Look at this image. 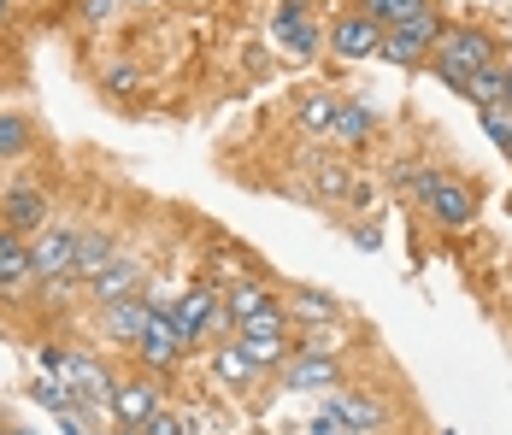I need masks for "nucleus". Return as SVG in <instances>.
<instances>
[{"instance_id": "f257e3e1", "label": "nucleus", "mask_w": 512, "mask_h": 435, "mask_svg": "<svg viewBox=\"0 0 512 435\" xmlns=\"http://www.w3.org/2000/svg\"><path fill=\"white\" fill-rule=\"evenodd\" d=\"M395 177H401L407 194L424 206V218H430L436 230H448V236L471 230V224H477V212H483L477 183L460 177V171H442V165H418V159H407V165H395Z\"/></svg>"}, {"instance_id": "f03ea898", "label": "nucleus", "mask_w": 512, "mask_h": 435, "mask_svg": "<svg viewBox=\"0 0 512 435\" xmlns=\"http://www.w3.org/2000/svg\"><path fill=\"white\" fill-rule=\"evenodd\" d=\"M507 48H501V36L489 30V24H471V18H448L442 24V42L430 53V77L436 83H448L454 95L465 100V83H471V71H483V65H501Z\"/></svg>"}, {"instance_id": "7ed1b4c3", "label": "nucleus", "mask_w": 512, "mask_h": 435, "mask_svg": "<svg viewBox=\"0 0 512 435\" xmlns=\"http://www.w3.org/2000/svg\"><path fill=\"white\" fill-rule=\"evenodd\" d=\"M236 353H248L259 371H283L289 365V353H295V324L283 318V306H271V312H259L248 324H236Z\"/></svg>"}, {"instance_id": "20e7f679", "label": "nucleus", "mask_w": 512, "mask_h": 435, "mask_svg": "<svg viewBox=\"0 0 512 435\" xmlns=\"http://www.w3.org/2000/svg\"><path fill=\"white\" fill-rule=\"evenodd\" d=\"M442 12H424V18H412V24H395V30H383V53L377 59H389V65H401V71H424L430 65V53L442 42Z\"/></svg>"}, {"instance_id": "39448f33", "label": "nucleus", "mask_w": 512, "mask_h": 435, "mask_svg": "<svg viewBox=\"0 0 512 435\" xmlns=\"http://www.w3.org/2000/svg\"><path fill=\"white\" fill-rule=\"evenodd\" d=\"M154 412H165V383L148 377V371H136V377H118L112 394H106V418L112 424H124V430H142Z\"/></svg>"}, {"instance_id": "423d86ee", "label": "nucleus", "mask_w": 512, "mask_h": 435, "mask_svg": "<svg viewBox=\"0 0 512 435\" xmlns=\"http://www.w3.org/2000/svg\"><path fill=\"white\" fill-rule=\"evenodd\" d=\"M324 48L336 53V59H348V65H359V59H377V53H383V24H377L365 6H348V12H336V18H330Z\"/></svg>"}, {"instance_id": "0eeeda50", "label": "nucleus", "mask_w": 512, "mask_h": 435, "mask_svg": "<svg viewBox=\"0 0 512 435\" xmlns=\"http://www.w3.org/2000/svg\"><path fill=\"white\" fill-rule=\"evenodd\" d=\"M77 236L83 230H71V224H42L36 236H30V277L36 283H59V277H71V265H77Z\"/></svg>"}, {"instance_id": "6e6552de", "label": "nucleus", "mask_w": 512, "mask_h": 435, "mask_svg": "<svg viewBox=\"0 0 512 435\" xmlns=\"http://www.w3.org/2000/svg\"><path fill=\"white\" fill-rule=\"evenodd\" d=\"M212 312H218V283H189V289H177V306H171L165 318H171V330H177V341H183V353L206 347Z\"/></svg>"}, {"instance_id": "1a4fd4ad", "label": "nucleus", "mask_w": 512, "mask_h": 435, "mask_svg": "<svg viewBox=\"0 0 512 435\" xmlns=\"http://www.w3.org/2000/svg\"><path fill=\"white\" fill-rule=\"evenodd\" d=\"M271 42L283 53H295V59L324 53V30H318V18H312V0H283V6L271 12Z\"/></svg>"}, {"instance_id": "9d476101", "label": "nucleus", "mask_w": 512, "mask_h": 435, "mask_svg": "<svg viewBox=\"0 0 512 435\" xmlns=\"http://www.w3.org/2000/svg\"><path fill=\"white\" fill-rule=\"evenodd\" d=\"M283 388H295V394H336V388H348V365L330 359V353H289Z\"/></svg>"}, {"instance_id": "9b49d317", "label": "nucleus", "mask_w": 512, "mask_h": 435, "mask_svg": "<svg viewBox=\"0 0 512 435\" xmlns=\"http://www.w3.org/2000/svg\"><path fill=\"white\" fill-rule=\"evenodd\" d=\"M283 318L295 324V330H312V324H342L348 318V306H342V294L330 289H312V283H301V289H283Z\"/></svg>"}, {"instance_id": "f8f14e48", "label": "nucleus", "mask_w": 512, "mask_h": 435, "mask_svg": "<svg viewBox=\"0 0 512 435\" xmlns=\"http://www.w3.org/2000/svg\"><path fill=\"white\" fill-rule=\"evenodd\" d=\"M136 365H142L148 377H165V371L183 365V341H177V330H171V318L154 312V306H148V330H142V341H136Z\"/></svg>"}, {"instance_id": "ddd939ff", "label": "nucleus", "mask_w": 512, "mask_h": 435, "mask_svg": "<svg viewBox=\"0 0 512 435\" xmlns=\"http://www.w3.org/2000/svg\"><path fill=\"white\" fill-rule=\"evenodd\" d=\"M142 289H148V259H136V253L118 247V259L89 283V300L95 306H112V300H130V294H142Z\"/></svg>"}, {"instance_id": "4468645a", "label": "nucleus", "mask_w": 512, "mask_h": 435, "mask_svg": "<svg viewBox=\"0 0 512 435\" xmlns=\"http://www.w3.org/2000/svg\"><path fill=\"white\" fill-rule=\"evenodd\" d=\"M0 224L18 230V236H36L48 224V189L42 183H12L0 194Z\"/></svg>"}, {"instance_id": "2eb2a0df", "label": "nucleus", "mask_w": 512, "mask_h": 435, "mask_svg": "<svg viewBox=\"0 0 512 435\" xmlns=\"http://www.w3.org/2000/svg\"><path fill=\"white\" fill-rule=\"evenodd\" d=\"M330 412L348 424V435H383L389 430V406H383L377 394H365V388H336V394H330Z\"/></svg>"}, {"instance_id": "dca6fc26", "label": "nucleus", "mask_w": 512, "mask_h": 435, "mask_svg": "<svg viewBox=\"0 0 512 435\" xmlns=\"http://www.w3.org/2000/svg\"><path fill=\"white\" fill-rule=\"evenodd\" d=\"M218 306L230 312V324H248V318H259V312L277 306V289H271L259 271H248V277H230V283L218 289Z\"/></svg>"}, {"instance_id": "f3484780", "label": "nucleus", "mask_w": 512, "mask_h": 435, "mask_svg": "<svg viewBox=\"0 0 512 435\" xmlns=\"http://www.w3.org/2000/svg\"><path fill=\"white\" fill-rule=\"evenodd\" d=\"M95 312H101V336L124 353H136V341L148 330V300L130 294V300H112V306H95Z\"/></svg>"}, {"instance_id": "a211bd4d", "label": "nucleus", "mask_w": 512, "mask_h": 435, "mask_svg": "<svg viewBox=\"0 0 512 435\" xmlns=\"http://www.w3.org/2000/svg\"><path fill=\"white\" fill-rule=\"evenodd\" d=\"M112 259H118V236H112V230H83V236H77V265H71V277L89 289Z\"/></svg>"}, {"instance_id": "6ab92c4d", "label": "nucleus", "mask_w": 512, "mask_h": 435, "mask_svg": "<svg viewBox=\"0 0 512 435\" xmlns=\"http://www.w3.org/2000/svg\"><path fill=\"white\" fill-rule=\"evenodd\" d=\"M36 277H30V236H18V230H6L0 224V294H18L30 289Z\"/></svg>"}, {"instance_id": "aec40b11", "label": "nucleus", "mask_w": 512, "mask_h": 435, "mask_svg": "<svg viewBox=\"0 0 512 435\" xmlns=\"http://www.w3.org/2000/svg\"><path fill=\"white\" fill-rule=\"evenodd\" d=\"M371 136H377V106H365V100H342V106H336V124H330V142L365 147Z\"/></svg>"}, {"instance_id": "412c9836", "label": "nucleus", "mask_w": 512, "mask_h": 435, "mask_svg": "<svg viewBox=\"0 0 512 435\" xmlns=\"http://www.w3.org/2000/svg\"><path fill=\"white\" fill-rule=\"evenodd\" d=\"M212 377H218V388H236V394H242V388H254L265 371H259L248 353H236V341H218V347H212Z\"/></svg>"}, {"instance_id": "4be33fe9", "label": "nucleus", "mask_w": 512, "mask_h": 435, "mask_svg": "<svg viewBox=\"0 0 512 435\" xmlns=\"http://www.w3.org/2000/svg\"><path fill=\"white\" fill-rule=\"evenodd\" d=\"M312 194H318V200H348V194H354V171H348L342 159H318V165H312Z\"/></svg>"}, {"instance_id": "5701e85b", "label": "nucleus", "mask_w": 512, "mask_h": 435, "mask_svg": "<svg viewBox=\"0 0 512 435\" xmlns=\"http://www.w3.org/2000/svg\"><path fill=\"white\" fill-rule=\"evenodd\" d=\"M383 30H395V24H412V18H424V12H436V0H359Z\"/></svg>"}, {"instance_id": "b1692460", "label": "nucleus", "mask_w": 512, "mask_h": 435, "mask_svg": "<svg viewBox=\"0 0 512 435\" xmlns=\"http://www.w3.org/2000/svg\"><path fill=\"white\" fill-rule=\"evenodd\" d=\"M336 106H342V100L330 95V89H318V95H307L301 106H295V124H301V130H312V136H330V124H336Z\"/></svg>"}, {"instance_id": "393cba45", "label": "nucleus", "mask_w": 512, "mask_h": 435, "mask_svg": "<svg viewBox=\"0 0 512 435\" xmlns=\"http://www.w3.org/2000/svg\"><path fill=\"white\" fill-rule=\"evenodd\" d=\"M36 147V124L24 112H0V159H24Z\"/></svg>"}, {"instance_id": "a878e982", "label": "nucleus", "mask_w": 512, "mask_h": 435, "mask_svg": "<svg viewBox=\"0 0 512 435\" xmlns=\"http://www.w3.org/2000/svg\"><path fill=\"white\" fill-rule=\"evenodd\" d=\"M295 353H330V359H342L348 341H342L336 324H312V330H295Z\"/></svg>"}, {"instance_id": "bb28decb", "label": "nucleus", "mask_w": 512, "mask_h": 435, "mask_svg": "<svg viewBox=\"0 0 512 435\" xmlns=\"http://www.w3.org/2000/svg\"><path fill=\"white\" fill-rule=\"evenodd\" d=\"M30 400H36L48 418H59V412H71V406H77V394L59 383V377H36V383H30Z\"/></svg>"}, {"instance_id": "cd10ccee", "label": "nucleus", "mask_w": 512, "mask_h": 435, "mask_svg": "<svg viewBox=\"0 0 512 435\" xmlns=\"http://www.w3.org/2000/svg\"><path fill=\"white\" fill-rule=\"evenodd\" d=\"M477 124H483V136L512 159V106H477Z\"/></svg>"}, {"instance_id": "c85d7f7f", "label": "nucleus", "mask_w": 512, "mask_h": 435, "mask_svg": "<svg viewBox=\"0 0 512 435\" xmlns=\"http://www.w3.org/2000/svg\"><path fill=\"white\" fill-rule=\"evenodd\" d=\"M465 100H471V106H501V65H483V71H471Z\"/></svg>"}, {"instance_id": "c756f323", "label": "nucleus", "mask_w": 512, "mask_h": 435, "mask_svg": "<svg viewBox=\"0 0 512 435\" xmlns=\"http://www.w3.org/2000/svg\"><path fill=\"white\" fill-rule=\"evenodd\" d=\"M101 83L112 89V95H136V89H142V71H136L130 59H112V65L101 71Z\"/></svg>"}, {"instance_id": "7c9ffc66", "label": "nucleus", "mask_w": 512, "mask_h": 435, "mask_svg": "<svg viewBox=\"0 0 512 435\" xmlns=\"http://www.w3.org/2000/svg\"><path fill=\"white\" fill-rule=\"evenodd\" d=\"M142 435H195V430H189V418H183L177 406H165V412H154V418L142 424Z\"/></svg>"}, {"instance_id": "2f4dec72", "label": "nucleus", "mask_w": 512, "mask_h": 435, "mask_svg": "<svg viewBox=\"0 0 512 435\" xmlns=\"http://www.w3.org/2000/svg\"><path fill=\"white\" fill-rule=\"evenodd\" d=\"M53 424H59V435H106L101 424H89V418H83V412H77V406H71V412H59V418H53Z\"/></svg>"}, {"instance_id": "473e14b6", "label": "nucleus", "mask_w": 512, "mask_h": 435, "mask_svg": "<svg viewBox=\"0 0 512 435\" xmlns=\"http://www.w3.org/2000/svg\"><path fill=\"white\" fill-rule=\"evenodd\" d=\"M118 6H124V0H77V12H83L89 24H112V18H118Z\"/></svg>"}, {"instance_id": "72a5a7b5", "label": "nucleus", "mask_w": 512, "mask_h": 435, "mask_svg": "<svg viewBox=\"0 0 512 435\" xmlns=\"http://www.w3.org/2000/svg\"><path fill=\"white\" fill-rule=\"evenodd\" d=\"M307 435H348V424H342V418H336V412L324 406V412L312 418V430H307Z\"/></svg>"}, {"instance_id": "f704fd0d", "label": "nucleus", "mask_w": 512, "mask_h": 435, "mask_svg": "<svg viewBox=\"0 0 512 435\" xmlns=\"http://www.w3.org/2000/svg\"><path fill=\"white\" fill-rule=\"evenodd\" d=\"M354 242L365 247V253H377V247H383V230H377V224H354Z\"/></svg>"}, {"instance_id": "c9c22d12", "label": "nucleus", "mask_w": 512, "mask_h": 435, "mask_svg": "<svg viewBox=\"0 0 512 435\" xmlns=\"http://www.w3.org/2000/svg\"><path fill=\"white\" fill-rule=\"evenodd\" d=\"M501 106H512V53L501 59Z\"/></svg>"}, {"instance_id": "e433bc0d", "label": "nucleus", "mask_w": 512, "mask_h": 435, "mask_svg": "<svg viewBox=\"0 0 512 435\" xmlns=\"http://www.w3.org/2000/svg\"><path fill=\"white\" fill-rule=\"evenodd\" d=\"M106 435H142V430H124V424H106Z\"/></svg>"}, {"instance_id": "4c0bfd02", "label": "nucleus", "mask_w": 512, "mask_h": 435, "mask_svg": "<svg viewBox=\"0 0 512 435\" xmlns=\"http://www.w3.org/2000/svg\"><path fill=\"white\" fill-rule=\"evenodd\" d=\"M6 435H36V430H24V424H6Z\"/></svg>"}, {"instance_id": "58836bf2", "label": "nucleus", "mask_w": 512, "mask_h": 435, "mask_svg": "<svg viewBox=\"0 0 512 435\" xmlns=\"http://www.w3.org/2000/svg\"><path fill=\"white\" fill-rule=\"evenodd\" d=\"M6 18H12V0H0V24H6Z\"/></svg>"}, {"instance_id": "ea45409f", "label": "nucleus", "mask_w": 512, "mask_h": 435, "mask_svg": "<svg viewBox=\"0 0 512 435\" xmlns=\"http://www.w3.org/2000/svg\"><path fill=\"white\" fill-rule=\"evenodd\" d=\"M130 6H154V0H130Z\"/></svg>"}, {"instance_id": "a19ab883", "label": "nucleus", "mask_w": 512, "mask_h": 435, "mask_svg": "<svg viewBox=\"0 0 512 435\" xmlns=\"http://www.w3.org/2000/svg\"><path fill=\"white\" fill-rule=\"evenodd\" d=\"M354 6H359V0H354Z\"/></svg>"}]
</instances>
